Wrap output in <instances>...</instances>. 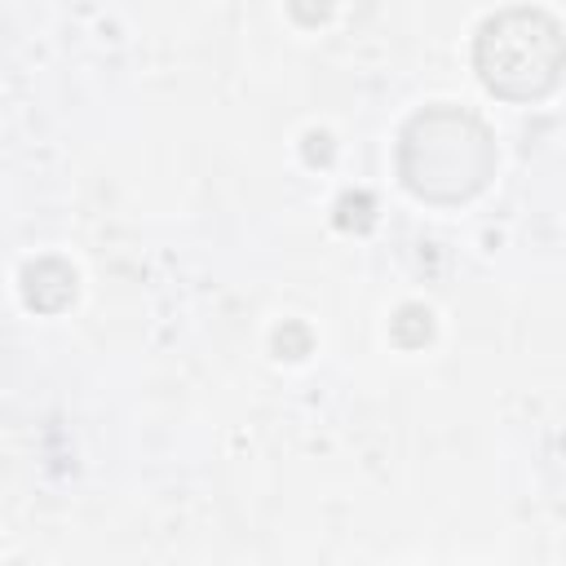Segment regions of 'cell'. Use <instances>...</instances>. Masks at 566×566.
<instances>
[{
  "label": "cell",
  "mask_w": 566,
  "mask_h": 566,
  "mask_svg": "<svg viewBox=\"0 0 566 566\" xmlns=\"http://www.w3.org/2000/svg\"><path fill=\"white\" fill-rule=\"evenodd\" d=\"M469 124V115H420L407 133V150H424L420 168H407V181L420 195H464L473 186H482V172L491 164V146L482 124L460 137V128Z\"/></svg>",
  "instance_id": "6da1fadb"
}]
</instances>
